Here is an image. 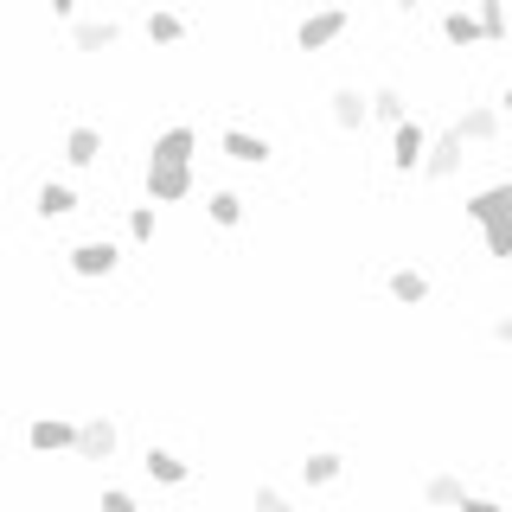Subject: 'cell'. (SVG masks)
I'll list each match as a JSON object with an SVG mask.
<instances>
[{
	"mask_svg": "<svg viewBox=\"0 0 512 512\" xmlns=\"http://www.w3.org/2000/svg\"><path fill=\"white\" fill-rule=\"evenodd\" d=\"M455 512H506V506H500V500H480V493H468V500H461Z\"/></svg>",
	"mask_w": 512,
	"mask_h": 512,
	"instance_id": "f1b7e54d",
	"label": "cell"
},
{
	"mask_svg": "<svg viewBox=\"0 0 512 512\" xmlns=\"http://www.w3.org/2000/svg\"><path fill=\"white\" fill-rule=\"evenodd\" d=\"M429 148H436V141L423 135V122H404V128H397V141H391V167L397 173H416L429 160Z\"/></svg>",
	"mask_w": 512,
	"mask_h": 512,
	"instance_id": "5b68a950",
	"label": "cell"
},
{
	"mask_svg": "<svg viewBox=\"0 0 512 512\" xmlns=\"http://www.w3.org/2000/svg\"><path fill=\"white\" fill-rule=\"evenodd\" d=\"M340 32H346V13H340V7H320V13H308V20H301L295 45H301V52H320V45H333Z\"/></svg>",
	"mask_w": 512,
	"mask_h": 512,
	"instance_id": "3957f363",
	"label": "cell"
},
{
	"mask_svg": "<svg viewBox=\"0 0 512 512\" xmlns=\"http://www.w3.org/2000/svg\"><path fill=\"white\" fill-rule=\"evenodd\" d=\"M45 7H52L58 20H77V0H45Z\"/></svg>",
	"mask_w": 512,
	"mask_h": 512,
	"instance_id": "f546056e",
	"label": "cell"
},
{
	"mask_svg": "<svg viewBox=\"0 0 512 512\" xmlns=\"http://www.w3.org/2000/svg\"><path fill=\"white\" fill-rule=\"evenodd\" d=\"M423 500H429V506H461V500H468V487H461L455 474H429V480H423Z\"/></svg>",
	"mask_w": 512,
	"mask_h": 512,
	"instance_id": "ffe728a7",
	"label": "cell"
},
{
	"mask_svg": "<svg viewBox=\"0 0 512 512\" xmlns=\"http://www.w3.org/2000/svg\"><path fill=\"white\" fill-rule=\"evenodd\" d=\"M340 468H346V461L333 455V448H314V455L301 461V480H308V487H333V480H340Z\"/></svg>",
	"mask_w": 512,
	"mask_h": 512,
	"instance_id": "e0dca14e",
	"label": "cell"
},
{
	"mask_svg": "<svg viewBox=\"0 0 512 512\" xmlns=\"http://www.w3.org/2000/svg\"><path fill=\"white\" fill-rule=\"evenodd\" d=\"M480 231H487V256H512V218H500V224H480Z\"/></svg>",
	"mask_w": 512,
	"mask_h": 512,
	"instance_id": "cb8c5ba5",
	"label": "cell"
},
{
	"mask_svg": "<svg viewBox=\"0 0 512 512\" xmlns=\"http://www.w3.org/2000/svg\"><path fill=\"white\" fill-rule=\"evenodd\" d=\"M192 148H199V135L180 122V128H167V135L154 141V160H167V167H192Z\"/></svg>",
	"mask_w": 512,
	"mask_h": 512,
	"instance_id": "4fadbf2b",
	"label": "cell"
},
{
	"mask_svg": "<svg viewBox=\"0 0 512 512\" xmlns=\"http://www.w3.org/2000/svg\"><path fill=\"white\" fill-rule=\"evenodd\" d=\"M71 269H77L84 282L109 276V269H116V244H103V237H90V244H77V250H71Z\"/></svg>",
	"mask_w": 512,
	"mask_h": 512,
	"instance_id": "30bf717a",
	"label": "cell"
},
{
	"mask_svg": "<svg viewBox=\"0 0 512 512\" xmlns=\"http://www.w3.org/2000/svg\"><path fill=\"white\" fill-rule=\"evenodd\" d=\"M96 512H135V493H122V487H109V493H103V506H96Z\"/></svg>",
	"mask_w": 512,
	"mask_h": 512,
	"instance_id": "83f0119b",
	"label": "cell"
},
{
	"mask_svg": "<svg viewBox=\"0 0 512 512\" xmlns=\"http://www.w3.org/2000/svg\"><path fill=\"white\" fill-rule=\"evenodd\" d=\"M32 212H39V218H71V212H77V192L58 186V180H45L39 199H32Z\"/></svg>",
	"mask_w": 512,
	"mask_h": 512,
	"instance_id": "9a60e30c",
	"label": "cell"
},
{
	"mask_svg": "<svg viewBox=\"0 0 512 512\" xmlns=\"http://www.w3.org/2000/svg\"><path fill=\"white\" fill-rule=\"evenodd\" d=\"M192 192V167H167V160H148V199L154 205H180Z\"/></svg>",
	"mask_w": 512,
	"mask_h": 512,
	"instance_id": "6da1fadb",
	"label": "cell"
},
{
	"mask_svg": "<svg viewBox=\"0 0 512 512\" xmlns=\"http://www.w3.org/2000/svg\"><path fill=\"white\" fill-rule=\"evenodd\" d=\"M493 333H500V346H512V314L500 320V327H493Z\"/></svg>",
	"mask_w": 512,
	"mask_h": 512,
	"instance_id": "4dcf8cb0",
	"label": "cell"
},
{
	"mask_svg": "<svg viewBox=\"0 0 512 512\" xmlns=\"http://www.w3.org/2000/svg\"><path fill=\"white\" fill-rule=\"evenodd\" d=\"M327 109H333V122H340L346 135H359V128L372 122V96H365V90H352V84L333 90V96H327Z\"/></svg>",
	"mask_w": 512,
	"mask_h": 512,
	"instance_id": "277c9868",
	"label": "cell"
},
{
	"mask_svg": "<svg viewBox=\"0 0 512 512\" xmlns=\"http://www.w3.org/2000/svg\"><path fill=\"white\" fill-rule=\"evenodd\" d=\"M391 7H397V13H416V7H423V0H391Z\"/></svg>",
	"mask_w": 512,
	"mask_h": 512,
	"instance_id": "1f68e13d",
	"label": "cell"
},
{
	"mask_svg": "<svg viewBox=\"0 0 512 512\" xmlns=\"http://www.w3.org/2000/svg\"><path fill=\"white\" fill-rule=\"evenodd\" d=\"M256 512H295V506H288V493H276V487H256Z\"/></svg>",
	"mask_w": 512,
	"mask_h": 512,
	"instance_id": "4316f807",
	"label": "cell"
},
{
	"mask_svg": "<svg viewBox=\"0 0 512 512\" xmlns=\"http://www.w3.org/2000/svg\"><path fill=\"white\" fill-rule=\"evenodd\" d=\"M391 301L423 308V301H429V276H423V269H397V276H391Z\"/></svg>",
	"mask_w": 512,
	"mask_h": 512,
	"instance_id": "d6986e66",
	"label": "cell"
},
{
	"mask_svg": "<svg viewBox=\"0 0 512 512\" xmlns=\"http://www.w3.org/2000/svg\"><path fill=\"white\" fill-rule=\"evenodd\" d=\"M218 148L231 154V160H244V167H263V160H269V141H263V135H250V128H224Z\"/></svg>",
	"mask_w": 512,
	"mask_h": 512,
	"instance_id": "8fae6325",
	"label": "cell"
},
{
	"mask_svg": "<svg viewBox=\"0 0 512 512\" xmlns=\"http://www.w3.org/2000/svg\"><path fill=\"white\" fill-rule=\"evenodd\" d=\"M77 455H84V461H109V455H116V423H109V416H90V423L77 429Z\"/></svg>",
	"mask_w": 512,
	"mask_h": 512,
	"instance_id": "52a82bcc",
	"label": "cell"
},
{
	"mask_svg": "<svg viewBox=\"0 0 512 512\" xmlns=\"http://www.w3.org/2000/svg\"><path fill=\"white\" fill-rule=\"evenodd\" d=\"M212 224H224V231L244 224V199H237V192H212Z\"/></svg>",
	"mask_w": 512,
	"mask_h": 512,
	"instance_id": "603a6c76",
	"label": "cell"
},
{
	"mask_svg": "<svg viewBox=\"0 0 512 512\" xmlns=\"http://www.w3.org/2000/svg\"><path fill=\"white\" fill-rule=\"evenodd\" d=\"M455 135L461 141H493V135H500V109H493V103H468V116L455 122Z\"/></svg>",
	"mask_w": 512,
	"mask_h": 512,
	"instance_id": "5bb4252c",
	"label": "cell"
},
{
	"mask_svg": "<svg viewBox=\"0 0 512 512\" xmlns=\"http://www.w3.org/2000/svg\"><path fill=\"white\" fill-rule=\"evenodd\" d=\"M372 122H391V128H404L410 116H404V96H397L391 84H378L372 90Z\"/></svg>",
	"mask_w": 512,
	"mask_h": 512,
	"instance_id": "7402d4cb",
	"label": "cell"
},
{
	"mask_svg": "<svg viewBox=\"0 0 512 512\" xmlns=\"http://www.w3.org/2000/svg\"><path fill=\"white\" fill-rule=\"evenodd\" d=\"M506 116H512V90H506Z\"/></svg>",
	"mask_w": 512,
	"mask_h": 512,
	"instance_id": "d6a6232c",
	"label": "cell"
},
{
	"mask_svg": "<svg viewBox=\"0 0 512 512\" xmlns=\"http://www.w3.org/2000/svg\"><path fill=\"white\" fill-rule=\"evenodd\" d=\"M442 39H448V45H474V39H487V26H480V13L455 7V13L442 20Z\"/></svg>",
	"mask_w": 512,
	"mask_h": 512,
	"instance_id": "ac0fdd59",
	"label": "cell"
},
{
	"mask_svg": "<svg viewBox=\"0 0 512 512\" xmlns=\"http://www.w3.org/2000/svg\"><path fill=\"white\" fill-rule=\"evenodd\" d=\"M128 237H135V244L154 237V205H135V212H128Z\"/></svg>",
	"mask_w": 512,
	"mask_h": 512,
	"instance_id": "484cf974",
	"label": "cell"
},
{
	"mask_svg": "<svg viewBox=\"0 0 512 512\" xmlns=\"http://www.w3.org/2000/svg\"><path fill=\"white\" fill-rule=\"evenodd\" d=\"M461 154H468V141L455 135V128H448V135H436V148H429V160H423V180H455L461 173Z\"/></svg>",
	"mask_w": 512,
	"mask_h": 512,
	"instance_id": "7a4b0ae2",
	"label": "cell"
},
{
	"mask_svg": "<svg viewBox=\"0 0 512 512\" xmlns=\"http://www.w3.org/2000/svg\"><path fill=\"white\" fill-rule=\"evenodd\" d=\"M96 154H103V135H96V128H71V135H64V160H71V167H96Z\"/></svg>",
	"mask_w": 512,
	"mask_h": 512,
	"instance_id": "2e32d148",
	"label": "cell"
},
{
	"mask_svg": "<svg viewBox=\"0 0 512 512\" xmlns=\"http://www.w3.org/2000/svg\"><path fill=\"white\" fill-rule=\"evenodd\" d=\"M122 26L116 20H71V45L77 52H116Z\"/></svg>",
	"mask_w": 512,
	"mask_h": 512,
	"instance_id": "9c48e42d",
	"label": "cell"
},
{
	"mask_svg": "<svg viewBox=\"0 0 512 512\" xmlns=\"http://www.w3.org/2000/svg\"><path fill=\"white\" fill-rule=\"evenodd\" d=\"M480 26L487 39H506V0H480Z\"/></svg>",
	"mask_w": 512,
	"mask_h": 512,
	"instance_id": "d4e9b609",
	"label": "cell"
},
{
	"mask_svg": "<svg viewBox=\"0 0 512 512\" xmlns=\"http://www.w3.org/2000/svg\"><path fill=\"white\" fill-rule=\"evenodd\" d=\"M148 39L154 45H180L186 39V20H180V13H167V7H154L148 13Z\"/></svg>",
	"mask_w": 512,
	"mask_h": 512,
	"instance_id": "44dd1931",
	"label": "cell"
},
{
	"mask_svg": "<svg viewBox=\"0 0 512 512\" xmlns=\"http://www.w3.org/2000/svg\"><path fill=\"white\" fill-rule=\"evenodd\" d=\"M141 468H148V480H160V487H186V474H192L173 448H148V455H141Z\"/></svg>",
	"mask_w": 512,
	"mask_h": 512,
	"instance_id": "7c38bea8",
	"label": "cell"
},
{
	"mask_svg": "<svg viewBox=\"0 0 512 512\" xmlns=\"http://www.w3.org/2000/svg\"><path fill=\"white\" fill-rule=\"evenodd\" d=\"M26 442L39 448V455H64V448H77V429L64 423V416H39V423L26 429Z\"/></svg>",
	"mask_w": 512,
	"mask_h": 512,
	"instance_id": "8992f818",
	"label": "cell"
},
{
	"mask_svg": "<svg viewBox=\"0 0 512 512\" xmlns=\"http://www.w3.org/2000/svg\"><path fill=\"white\" fill-rule=\"evenodd\" d=\"M468 218H474V224L512 218V180H506V186H487V192H468Z\"/></svg>",
	"mask_w": 512,
	"mask_h": 512,
	"instance_id": "ba28073f",
	"label": "cell"
}]
</instances>
